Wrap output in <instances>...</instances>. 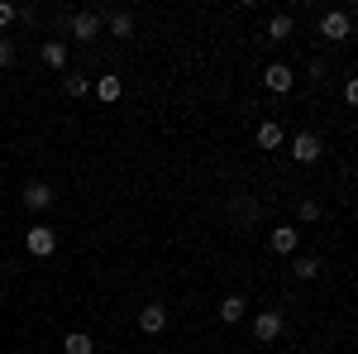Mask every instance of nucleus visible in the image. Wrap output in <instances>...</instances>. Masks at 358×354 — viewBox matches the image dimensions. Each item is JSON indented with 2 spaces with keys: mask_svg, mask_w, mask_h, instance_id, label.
Here are the masks:
<instances>
[{
  "mask_svg": "<svg viewBox=\"0 0 358 354\" xmlns=\"http://www.w3.org/2000/svg\"><path fill=\"white\" fill-rule=\"evenodd\" d=\"M101 25H106V15H96V10H77L72 25H67V34H72L77 43H96V39H101Z\"/></svg>",
  "mask_w": 358,
  "mask_h": 354,
  "instance_id": "nucleus-1",
  "label": "nucleus"
},
{
  "mask_svg": "<svg viewBox=\"0 0 358 354\" xmlns=\"http://www.w3.org/2000/svg\"><path fill=\"white\" fill-rule=\"evenodd\" d=\"M354 34V15L349 10H330V15H320V39L325 43H344Z\"/></svg>",
  "mask_w": 358,
  "mask_h": 354,
  "instance_id": "nucleus-2",
  "label": "nucleus"
},
{
  "mask_svg": "<svg viewBox=\"0 0 358 354\" xmlns=\"http://www.w3.org/2000/svg\"><path fill=\"white\" fill-rule=\"evenodd\" d=\"M24 249L34 254V259H48V254L57 249V230L53 225H29L24 230Z\"/></svg>",
  "mask_w": 358,
  "mask_h": 354,
  "instance_id": "nucleus-3",
  "label": "nucleus"
},
{
  "mask_svg": "<svg viewBox=\"0 0 358 354\" xmlns=\"http://www.w3.org/2000/svg\"><path fill=\"white\" fill-rule=\"evenodd\" d=\"M325 154V139L315 135V130H301V135H292V158L296 163H315Z\"/></svg>",
  "mask_w": 358,
  "mask_h": 354,
  "instance_id": "nucleus-4",
  "label": "nucleus"
},
{
  "mask_svg": "<svg viewBox=\"0 0 358 354\" xmlns=\"http://www.w3.org/2000/svg\"><path fill=\"white\" fill-rule=\"evenodd\" d=\"M263 86H268L273 96H287V91L296 86V77H292V67H287V62H268V72H263Z\"/></svg>",
  "mask_w": 358,
  "mask_h": 354,
  "instance_id": "nucleus-5",
  "label": "nucleus"
},
{
  "mask_svg": "<svg viewBox=\"0 0 358 354\" xmlns=\"http://www.w3.org/2000/svg\"><path fill=\"white\" fill-rule=\"evenodd\" d=\"M20 201H24V211H48L53 206V187L48 182H24Z\"/></svg>",
  "mask_w": 358,
  "mask_h": 354,
  "instance_id": "nucleus-6",
  "label": "nucleus"
},
{
  "mask_svg": "<svg viewBox=\"0 0 358 354\" xmlns=\"http://www.w3.org/2000/svg\"><path fill=\"white\" fill-rule=\"evenodd\" d=\"M163 326H167V306H163V301L138 306V330H143V335H158Z\"/></svg>",
  "mask_w": 358,
  "mask_h": 354,
  "instance_id": "nucleus-7",
  "label": "nucleus"
},
{
  "mask_svg": "<svg viewBox=\"0 0 358 354\" xmlns=\"http://www.w3.org/2000/svg\"><path fill=\"white\" fill-rule=\"evenodd\" d=\"M253 335H258L263 345H273L277 335H282V311H258V316H253Z\"/></svg>",
  "mask_w": 358,
  "mask_h": 354,
  "instance_id": "nucleus-8",
  "label": "nucleus"
},
{
  "mask_svg": "<svg viewBox=\"0 0 358 354\" xmlns=\"http://www.w3.org/2000/svg\"><path fill=\"white\" fill-rule=\"evenodd\" d=\"M268 245H273V254H296V245H301V230H296V225H277L273 235H268Z\"/></svg>",
  "mask_w": 358,
  "mask_h": 354,
  "instance_id": "nucleus-9",
  "label": "nucleus"
},
{
  "mask_svg": "<svg viewBox=\"0 0 358 354\" xmlns=\"http://www.w3.org/2000/svg\"><path fill=\"white\" fill-rule=\"evenodd\" d=\"M106 29H110V39H134V15L129 10H110L106 15Z\"/></svg>",
  "mask_w": 358,
  "mask_h": 354,
  "instance_id": "nucleus-10",
  "label": "nucleus"
},
{
  "mask_svg": "<svg viewBox=\"0 0 358 354\" xmlns=\"http://www.w3.org/2000/svg\"><path fill=\"white\" fill-rule=\"evenodd\" d=\"M62 354H96V340L86 330H67L62 335Z\"/></svg>",
  "mask_w": 358,
  "mask_h": 354,
  "instance_id": "nucleus-11",
  "label": "nucleus"
},
{
  "mask_svg": "<svg viewBox=\"0 0 358 354\" xmlns=\"http://www.w3.org/2000/svg\"><path fill=\"white\" fill-rule=\"evenodd\" d=\"M38 57H43L48 67H67V43H62V39H43Z\"/></svg>",
  "mask_w": 358,
  "mask_h": 354,
  "instance_id": "nucleus-12",
  "label": "nucleus"
},
{
  "mask_svg": "<svg viewBox=\"0 0 358 354\" xmlns=\"http://www.w3.org/2000/svg\"><path fill=\"white\" fill-rule=\"evenodd\" d=\"M282 139H287V130L277 120H263L258 125V149H282Z\"/></svg>",
  "mask_w": 358,
  "mask_h": 354,
  "instance_id": "nucleus-13",
  "label": "nucleus"
},
{
  "mask_svg": "<svg viewBox=\"0 0 358 354\" xmlns=\"http://www.w3.org/2000/svg\"><path fill=\"white\" fill-rule=\"evenodd\" d=\"M96 96H101V106H115V101L124 96V82H120V77H101V82H96Z\"/></svg>",
  "mask_w": 358,
  "mask_h": 354,
  "instance_id": "nucleus-14",
  "label": "nucleus"
},
{
  "mask_svg": "<svg viewBox=\"0 0 358 354\" xmlns=\"http://www.w3.org/2000/svg\"><path fill=\"white\" fill-rule=\"evenodd\" d=\"M292 273H296L301 282H310V278H320V259H315V254H296V259H292Z\"/></svg>",
  "mask_w": 358,
  "mask_h": 354,
  "instance_id": "nucleus-15",
  "label": "nucleus"
},
{
  "mask_svg": "<svg viewBox=\"0 0 358 354\" xmlns=\"http://www.w3.org/2000/svg\"><path fill=\"white\" fill-rule=\"evenodd\" d=\"M244 311H248V297H239V292H229L220 301V321H244Z\"/></svg>",
  "mask_w": 358,
  "mask_h": 354,
  "instance_id": "nucleus-16",
  "label": "nucleus"
},
{
  "mask_svg": "<svg viewBox=\"0 0 358 354\" xmlns=\"http://www.w3.org/2000/svg\"><path fill=\"white\" fill-rule=\"evenodd\" d=\"M268 39H273V43H287V39H292V15H273V20H268Z\"/></svg>",
  "mask_w": 358,
  "mask_h": 354,
  "instance_id": "nucleus-17",
  "label": "nucleus"
},
{
  "mask_svg": "<svg viewBox=\"0 0 358 354\" xmlns=\"http://www.w3.org/2000/svg\"><path fill=\"white\" fill-rule=\"evenodd\" d=\"M296 216H301L306 225H315V220L325 216V211H320V201H301V206H296Z\"/></svg>",
  "mask_w": 358,
  "mask_h": 354,
  "instance_id": "nucleus-18",
  "label": "nucleus"
},
{
  "mask_svg": "<svg viewBox=\"0 0 358 354\" xmlns=\"http://www.w3.org/2000/svg\"><path fill=\"white\" fill-rule=\"evenodd\" d=\"M62 91H67V96H86V91H91V82H86V77H67V82H62Z\"/></svg>",
  "mask_w": 358,
  "mask_h": 354,
  "instance_id": "nucleus-19",
  "label": "nucleus"
},
{
  "mask_svg": "<svg viewBox=\"0 0 358 354\" xmlns=\"http://www.w3.org/2000/svg\"><path fill=\"white\" fill-rule=\"evenodd\" d=\"M10 62H15V43H10V39H0V72H5Z\"/></svg>",
  "mask_w": 358,
  "mask_h": 354,
  "instance_id": "nucleus-20",
  "label": "nucleus"
},
{
  "mask_svg": "<svg viewBox=\"0 0 358 354\" xmlns=\"http://www.w3.org/2000/svg\"><path fill=\"white\" fill-rule=\"evenodd\" d=\"M15 20H20V10H15V5H5V0H0V29H5V25H15Z\"/></svg>",
  "mask_w": 358,
  "mask_h": 354,
  "instance_id": "nucleus-21",
  "label": "nucleus"
},
{
  "mask_svg": "<svg viewBox=\"0 0 358 354\" xmlns=\"http://www.w3.org/2000/svg\"><path fill=\"white\" fill-rule=\"evenodd\" d=\"M344 101H349V106H358V82H354V77L344 82Z\"/></svg>",
  "mask_w": 358,
  "mask_h": 354,
  "instance_id": "nucleus-22",
  "label": "nucleus"
}]
</instances>
